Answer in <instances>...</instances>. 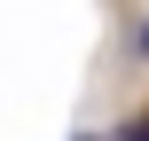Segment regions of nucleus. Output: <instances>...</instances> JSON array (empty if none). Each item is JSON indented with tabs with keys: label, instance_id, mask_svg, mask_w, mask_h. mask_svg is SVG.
I'll list each match as a JSON object with an SVG mask.
<instances>
[{
	"label": "nucleus",
	"instance_id": "nucleus-1",
	"mask_svg": "<svg viewBox=\"0 0 149 141\" xmlns=\"http://www.w3.org/2000/svg\"><path fill=\"white\" fill-rule=\"evenodd\" d=\"M126 141H149V118H134V126H126Z\"/></svg>",
	"mask_w": 149,
	"mask_h": 141
},
{
	"label": "nucleus",
	"instance_id": "nucleus-2",
	"mask_svg": "<svg viewBox=\"0 0 149 141\" xmlns=\"http://www.w3.org/2000/svg\"><path fill=\"white\" fill-rule=\"evenodd\" d=\"M141 55H149V24H141Z\"/></svg>",
	"mask_w": 149,
	"mask_h": 141
}]
</instances>
